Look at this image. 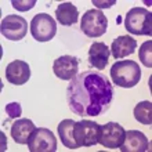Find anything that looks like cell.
Masks as SVG:
<instances>
[{"instance_id":"6da1fadb","label":"cell","mask_w":152,"mask_h":152,"mask_svg":"<svg viewBox=\"0 0 152 152\" xmlns=\"http://www.w3.org/2000/svg\"><path fill=\"white\" fill-rule=\"evenodd\" d=\"M71 111L82 118L105 113L113 100V86L98 71H86L71 79L66 88Z\"/></svg>"},{"instance_id":"9a60e30c","label":"cell","mask_w":152,"mask_h":152,"mask_svg":"<svg viewBox=\"0 0 152 152\" xmlns=\"http://www.w3.org/2000/svg\"><path fill=\"white\" fill-rule=\"evenodd\" d=\"M136 48H137L136 39H133L130 35H123L120 37H116L112 42L111 54L113 56V58L119 60V58H123V57L133 54L136 51Z\"/></svg>"},{"instance_id":"8992f818","label":"cell","mask_w":152,"mask_h":152,"mask_svg":"<svg viewBox=\"0 0 152 152\" xmlns=\"http://www.w3.org/2000/svg\"><path fill=\"white\" fill-rule=\"evenodd\" d=\"M31 33L33 39L37 42H50L57 33V22L48 14H37L33 17L31 22Z\"/></svg>"},{"instance_id":"7402d4cb","label":"cell","mask_w":152,"mask_h":152,"mask_svg":"<svg viewBox=\"0 0 152 152\" xmlns=\"http://www.w3.org/2000/svg\"><path fill=\"white\" fill-rule=\"evenodd\" d=\"M93 4L96 6V7H98V10H101V8H109L111 6H113L115 4V1H93Z\"/></svg>"},{"instance_id":"ac0fdd59","label":"cell","mask_w":152,"mask_h":152,"mask_svg":"<svg viewBox=\"0 0 152 152\" xmlns=\"http://www.w3.org/2000/svg\"><path fill=\"white\" fill-rule=\"evenodd\" d=\"M134 118L142 124L152 123V104L151 101H141L134 108Z\"/></svg>"},{"instance_id":"5bb4252c","label":"cell","mask_w":152,"mask_h":152,"mask_svg":"<svg viewBox=\"0 0 152 152\" xmlns=\"http://www.w3.org/2000/svg\"><path fill=\"white\" fill-rule=\"evenodd\" d=\"M35 124L31 119L26 118H21V119L15 120L11 124V138L15 141L17 144H28V138L29 136L33 133L35 130Z\"/></svg>"},{"instance_id":"3957f363","label":"cell","mask_w":152,"mask_h":152,"mask_svg":"<svg viewBox=\"0 0 152 152\" xmlns=\"http://www.w3.org/2000/svg\"><path fill=\"white\" fill-rule=\"evenodd\" d=\"M124 26L132 35H152V14L144 7H134L126 14Z\"/></svg>"},{"instance_id":"ffe728a7","label":"cell","mask_w":152,"mask_h":152,"mask_svg":"<svg viewBox=\"0 0 152 152\" xmlns=\"http://www.w3.org/2000/svg\"><path fill=\"white\" fill-rule=\"evenodd\" d=\"M6 112L7 115L11 118V119H15V118H20L21 113H22V108L18 102H10L6 107Z\"/></svg>"},{"instance_id":"8fae6325","label":"cell","mask_w":152,"mask_h":152,"mask_svg":"<svg viewBox=\"0 0 152 152\" xmlns=\"http://www.w3.org/2000/svg\"><path fill=\"white\" fill-rule=\"evenodd\" d=\"M122 152H145L149 151V141L138 130H129L124 134V141L119 147Z\"/></svg>"},{"instance_id":"e0dca14e","label":"cell","mask_w":152,"mask_h":152,"mask_svg":"<svg viewBox=\"0 0 152 152\" xmlns=\"http://www.w3.org/2000/svg\"><path fill=\"white\" fill-rule=\"evenodd\" d=\"M73 126H75V122L72 119H65L58 124V129H57L61 142L69 149H77V145L73 140Z\"/></svg>"},{"instance_id":"d6986e66","label":"cell","mask_w":152,"mask_h":152,"mask_svg":"<svg viewBox=\"0 0 152 152\" xmlns=\"http://www.w3.org/2000/svg\"><path fill=\"white\" fill-rule=\"evenodd\" d=\"M138 56H140V60L142 62V65H145L147 68H151L152 66V42L151 40H147L145 43H142Z\"/></svg>"},{"instance_id":"2e32d148","label":"cell","mask_w":152,"mask_h":152,"mask_svg":"<svg viewBox=\"0 0 152 152\" xmlns=\"http://www.w3.org/2000/svg\"><path fill=\"white\" fill-rule=\"evenodd\" d=\"M56 18L61 25H64V26H72V25H75L77 22L79 11H77V8L71 1L61 3V4H58V7L56 10Z\"/></svg>"},{"instance_id":"5b68a950","label":"cell","mask_w":152,"mask_h":152,"mask_svg":"<svg viewBox=\"0 0 152 152\" xmlns=\"http://www.w3.org/2000/svg\"><path fill=\"white\" fill-rule=\"evenodd\" d=\"M101 126L93 120H80L75 122L73 126V140L77 148L80 147H93L98 142Z\"/></svg>"},{"instance_id":"7a4b0ae2","label":"cell","mask_w":152,"mask_h":152,"mask_svg":"<svg viewBox=\"0 0 152 152\" xmlns=\"http://www.w3.org/2000/svg\"><path fill=\"white\" fill-rule=\"evenodd\" d=\"M111 77H112V82L116 86L132 88L137 86V83L141 79L140 65L132 60L115 62L111 68Z\"/></svg>"},{"instance_id":"7c38bea8","label":"cell","mask_w":152,"mask_h":152,"mask_svg":"<svg viewBox=\"0 0 152 152\" xmlns=\"http://www.w3.org/2000/svg\"><path fill=\"white\" fill-rule=\"evenodd\" d=\"M31 77V68L25 61L15 60L10 62L6 68V79L11 84L21 86L25 84Z\"/></svg>"},{"instance_id":"ba28073f","label":"cell","mask_w":152,"mask_h":152,"mask_svg":"<svg viewBox=\"0 0 152 152\" xmlns=\"http://www.w3.org/2000/svg\"><path fill=\"white\" fill-rule=\"evenodd\" d=\"M0 31L4 37L12 42H18V40L24 39L26 32H28V22L25 18L15 14L4 17L1 24H0Z\"/></svg>"},{"instance_id":"277c9868","label":"cell","mask_w":152,"mask_h":152,"mask_svg":"<svg viewBox=\"0 0 152 152\" xmlns=\"http://www.w3.org/2000/svg\"><path fill=\"white\" fill-rule=\"evenodd\" d=\"M108 18L101 10H88L84 12L80 21L82 32L88 37H100L107 32Z\"/></svg>"},{"instance_id":"4fadbf2b","label":"cell","mask_w":152,"mask_h":152,"mask_svg":"<svg viewBox=\"0 0 152 152\" xmlns=\"http://www.w3.org/2000/svg\"><path fill=\"white\" fill-rule=\"evenodd\" d=\"M109 54L111 53H109V47L107 44L96 42L90 46V50H88V62L98 71H102L108 65Z\"/></svg>"},{"instance_id":"52a82bcc","label":"cell","mask_w":152,"mask_h":152,"mask_svg":"<svg viewBox=\"0 0 152 152\" xmlns=\"http://www.w3.org/2000/svg\"><path fill=\"white\" fill-rule=\"evenodd\" d=\"M28 148L31 152H56L57 138L48 129H35L28 138Z\"/></svg>"},{"instance_id":"44dd1931","label":"cell","mask_w":152,"mask_h":152,"mask_svg":"<svg viewBox=\"0 0 152 152\" xmlns=\"http://www.w3.org/2000/svg\"><path fill=\"white\" fill-rule=\"evenodd\" d=\"M12 7L18 11H28L36 4V0H21V1H12Z\"/></svg>"},{"instance_id":"9c48e42d","label":"cell","mask_w":152,"mask_h":152,"mask_svg":"<svg viewBox=\"0 0 152 152\" xmlns=\"http://www.w3.org/2000/svg\"><path fill=\"white\" fill-rule=\"evenodd\" d=\"M124 134H126V130L123 129V126H120L116 122H109L101 126L98 142L105 148L116 149L124 141Z\"/></svg>"},{"instance_id":"30bf717a","label":"cell","mask_w":152,"mask_h":152,"mask_svg":"<svg viewBox=\"0 0 152 152\" xmlns=\"http://www.w3.org/2000/svg\"><path fill=\"white\" fill-rule=\"evenodd\" d=\"M79 60L73 56H61L53 64V72L61 80H71L77 75Z\"/></svg>"}]
</instances>
